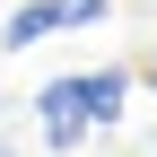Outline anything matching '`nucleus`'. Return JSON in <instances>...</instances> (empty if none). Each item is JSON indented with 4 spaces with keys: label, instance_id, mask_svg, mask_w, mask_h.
Listing matches in <instances>:
<instances>
[{
    "label": "nucleus",
    "instance_id": "nucleus-1",
    "mask_svg": "<svg viewBox=\"0 0 157 157\" xmlns=\"http://www.w3.org/2000/svg\"><path fill=\"white\" fill-rule=\"evenodd\" d=\"M122 96H131V70L122 61L44 78V87H35V131H44V148H78L87 131H113L122 122Z\"/></svg>",
    "mask_w": 157,
    "mask_h": 157
},
{
    "label": "nucleus",
    "instance_id": "nucleus-2",
    "mask_svg": "<svg viewBox=\"0 0 157 157\" xmlns=\"http://www.w3.org/2000/svg\"><path fill=\"white\" fill-rule=\"evenodd\" d=\"M105 9L113 0H26V9H9V26H0V52H35L61 26H105Z\"/></svg>",
    "mask_w": 157,
    "mask_h": 157
},
{
    "label": "nucleus",
    "instance_id": "nucleus-3",
    "mask_svg": "<svg viewBox=\"0 0 157 157\" xmlns=\"http://www.w3.org/2000/svg\"><path fill=\"white\" fill-rule=\"evenodd\" d=\"M0 157H9V131H0Z\"/></svg>",
    "mask_w": 157,
    "mask_h": 157
},
{
    "label": "nucleus",
    "instance_id": "nucleus-4",
    "mask_svg": "<svg viewBox=\"0 0 157 157\" xmlns=\"http://www.w3.org/2000/svg\"><path fill=\"white\" fill-rule=\"evenodd\" d=\"M148 78H157V52H148Z\"/></svg>",
    "mask_w": 157,
    "mask_h": 157
}]
</instances>
